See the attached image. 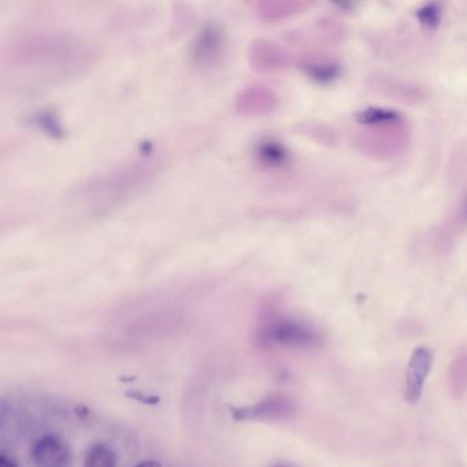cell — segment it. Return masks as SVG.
<instances>
[{
    "label": "cell",
    "instance_id": "cell-7",
    "mask_svg": "<svg viewBox=\"0 0 467 467\" xmlns=\"http://www.w3.org/2000/svg\"><path fill=\"white\" fill-rule=\"evenodd\" d=\"M84 467H117L116 451L105 442H97L87 451Z\"/></svg>",
    "mask_w": 467,
    "mask_h": 467
},
{
    "label": "cell",
    "instance_id": "cell-10",
    "mask_svg": "<svg viewBox=\"0 0 467 467\" xmlns=\"http://www.w3.org/2000/svg\"><path fill=\"white\" fill-rule=\"evenodd\" d=\"M127 398L133 399V400H138L144 404H157L158 401H160V398H157V396L141 395V392H139V390L128 392Z\"/></svg>",
    "mask_w": 467,
    "mask_h": 467
},
{
    "label": "cell",
    "instance_id": "cell-14",
    "mask_svg": "<svg viewBox=\"0 0 467 467\" xmlns=\"http://www.w3.org/2000/svg\"><path fill=\"white\" fill-rule=\"evenodd\" d=\"M272 467H294V466H289V464H273Z\"/></svg>",
    "mask_w": 467,
    "mask_h": 467
},
{
    "label": "cell",
    "instance_id": "cell-6",
    "mask_svg": "<svg viewBox=\"0 0 467 467\" xmlns=\"http://www.w3.org/2000/svg\"><path fill=\"white\" fill-rule=\"evenodd\" d=\"M431 362V352L425 347H418L412 352L406 374V400L409 403H417L420 400Z\"/></svg>",
    "mask_w": 467,
    "mask_h": 467
},
{
    "label": "cell",
    "instance_id": "cell-3",
    "mask_svg": "<svg viewBox=\"0 0 467 467\" xmlns=\"http://www.w3.org/2000/svg\"><path fill=\"white\" fill-rule=\"evenodd\" d=\"M262 344L283 348H311L319 343V336L310 325L288 316L269 317L259 333Z\"/></svg>",
    "mask_w": 467,
    "mask_h": 467
},
{
    "label": "cell",
    "instance_id": "cell-9",
    "mask_svg": "<svg viewBox=\"0 0 467 467\" xmlns=\"http://www.w3.org/2000/svg\"><path fill=\"white\" fill-rule=\"evenodd\" d=\"M420 20L423 26H431V28H433V26H436L440 21L439 7H437L436 5H431V6L420 10Z\"/></svg>",
    "mask_w": 467,
    "mask_h": 467
},
{
    "label": "cell",
    "instance_id": "cell-5",
    "mask_svg": "<svg viewBox=\"0 0 467 467\" xmlns=\"http://www.w3.org/2000/svg\"><path fill=\"white\" fill-rule=\"evenodd\" d=\"M32 459L37 467H70L72 451L61 437L47 434L35 442Z\"/></svg>",
    "mask_w": 467,
    "mask_h": 467
},
{
    "label": "cell",
    "instance_id": "cell-2",
    "mask_svg": "<svg viewBox=\"0 0 467 467\" xmlns=\"http://www.w3.org/2000/svg\"><path fill=\"white\" fill-rule=\"evenodd\" d=\"M154 173L151 161L119 163L78 185L70 196V207L83 217L108 214L146 187Z\"/></svg>",
    "mask_w": 467,
    "mask_h": 467
},
{
    "label": "cell",
    "instance_id": "cell-4",
    "mask_svg": "<svg viewBox=\"0 0 467 467\" xmlns=\"http://www.w3.org/2000/svg\"><path fill=\"white\" fill-rule=\"evenodd\" d=\"M296 411L294 401L285 396H270L253 406L231 407L234 420H288Z\"/></svg>",
    "mask_w": 467,
    "mask_h": 467
},
{
    "label": "cell",
    "instance_id": "cell-13",
    "mask_svg": "<svg viewBox=\"0 0 467 467\" xmlns=\"http://www.w3.org/2000/svg\"><path fill=\"white\" fill-rule=\"evenodd\" d=\"M133 467H162V464L160 463V462L157 461H144L140 462V463L136 464V466Z\"/></svg>",
    "mask_w": 467,
    "mask_h": 467
},
{
    "label": "cell",
    "instance_id": "cell-12",
    "mask_svg": "<svg viewBox=\"0 0 467 467\" xmlns=\"http://www.w3.org/2000/svg\"><path fill=\"white\" fill-rule=\"evenodd\" d=\"M459 215H461V218L464 223H467V193L466 196H464L463 201H462L461 207H459Z\"/></svg>",
    "mask_w": 467,
    "mask_h": 467
},
{
    "label": "cell",
    "instance_id": "cell-8",
    "mask_svg": "<svg viewBox=\"0 0 467 467\" xmlns=\"http://www.w3.org/2000/svg\"><path fill=\"white\" fill-rule=\"evenodd\" d=\"M359 122L368 125H393L400 122V116L395 111L368 109L360 114Z\"/></svg>",
    "mask_w": 467,
    "mask_h": 467
},
{
    "label": "cell",
    "instance_id": "cell-1",
    "mask_svg": "<svg viewBox=\"0 0 467 467\" xmlns=\"http://www.w3.org/2000/svg\"><path fill=\"white\" fill-rule=\"evenodd\" d=\"M92 58L91 48L78 37L42 32L12 40L4 51L2 65L12 87L36 88L78 75Z\"/></svg>",
    "mask_w": 467,
    "mask_h": 467
},
{
    "label": "cell",
    "instance_id": "cell-11",
    "mask_svg": "<svg viewBox=\"0 0 467 467\" xmlns=\"http://www.w3.org/2000/svg\"><path fill=\"white\" fill-rule=\"evenodd\" d=\"M0 467H18L17 463H16L15 461H13L12 458H9V456L5 455V453H2L0 455Z\"/></svg>",
    "mask_w": 467,
    "mask_h": 467
}]
</instances>
